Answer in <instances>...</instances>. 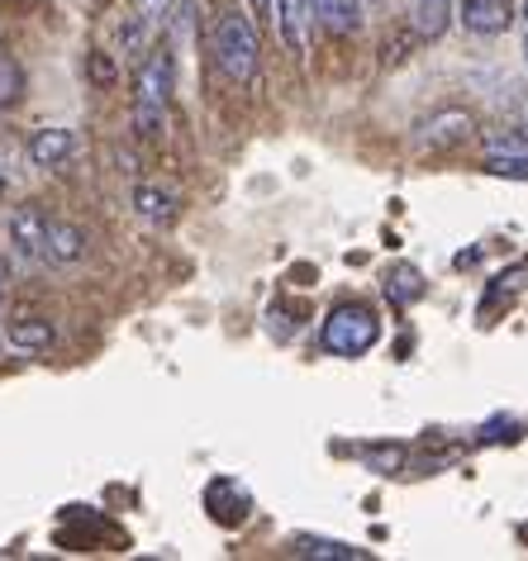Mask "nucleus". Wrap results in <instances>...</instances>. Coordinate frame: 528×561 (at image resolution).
Listing matches in <instances>:
<instances>
[{
  "mask_svg": "<svg viewBox=\"0 0 528 561\" xmlns=\"http://www.w3.org/2000/svg\"><path fill=\"white\" fill-rule=\"evenodd\" d=\"M0 195H5V176H0Z\"/></svg>",
  "mask_w": 528,
  "mask_h": 561,
  "instance_id": "obj_26",
  "label": "nucleus"
},
{
  "mask_svg": "<svg viewBox=\"0 0 528 561\" xmlns=\"http://www.w3.org/2000/svg\"><path fill=\"white\" fill-rule=\"evenodd\" d=\"M77 152V134L72 129H38L30 138V162L34 167H62Z\"/></svg>",
  "mask_w": 528,
  "mask_h": 561,
  "instance_id": "obj_8",
  "label": "nucleus"
},
{
  "mask_svg": "<svg viewBox=\"0 0 528 561\" xmlns=\"http://www.w3.org/2000/svg\"><path fill=\"white\" fill-rule=\"evenodd\" d=\"M414 10H420V34L424 38H438L443 30H448L452 0H414Z\"/></svg>",
  "mask_w": 528,
  "mask_h": 561,
  "instance_id": "obj_16",
  "label": "nucleus"
},
{
  "mask_svg": "<svg viewBox=\"0 0 528 561\" xmlns=\"http://www.w3.org/2000/svg\"><path fill=\"white\" fill-rule=\"evenodd\" d=\"M10 343L20 353H44V347H53V324L48 319H20V324H10Z\"/></svg>",
  "mask_w": 528,
  "mask_h": 561,
  "instance_id": "obj_15",
  "label": "nucleus"
},
{
  "mask_svg": "<svg viewBox=\"0 0 528 561\" xmlns=\"http://www.w3.org/2000/svg\"><path fill=\"white\" fill-rule=\"evenodd\" d=\"M91 77L101 81V87H110V81H115V58H110V53H91Z\"/></svg>",
  "mask_w": 528,
  "mask_h": 561,
  "instance_id": "obj_21",
  "label": "nucleus"
},
{
  "mask_svg": "<svg viewBox=\"0 0 528 561\" xmlns=\"http://www.w3.org/2000/svg\"><path fill=\"white\" fill-rule=\"evenodd\" d=\"M134 129H138V138H162V129H167V110L134 105Z\"/></svg>",
  "mask_w": 528,
  "mask_h": 561,
  "instance_id": "obj_18",
  "label": "nucleus"
},
{
  "mask_svg": "<svg viewBox=\"0 0 528 561\" xmlns=\"http://www.w3.org/2000/svg\"><path fill=\"white\" fill-rule=\"evenodd\" d=\"M172 81H176V67H172V53L167 48H152L144 67H138V95L134 105H148V110H167V101H172Z\"/></svg>",
  "mask_w": 528,
  "mask_h": 561,
  "instance_id": "obj_3",
  "label": "nucleus"
},
{
  "mask_svg": "<svg viewBox=\"0 0 528 561\" xmlns=\"http://www.w3.org/2000/svg\"><path fill=\"white\" fill-rule=\"evenodd\" d=\"M248 5H253L257 20H272V0H248Z\"/></svg>",
  "mask_w": 528,
  "mask_h": 561,
  "instance_id": "obj_22",
  "label": "nucleus"
},
{
  "mask_svg": "<svg viewBox=\"0 0 528 561\" xmlns=\"http://www.w3.org/2000/svg\"><path fill=\"white\" fill-rule=\"evenodd\" d=\"M500 152H514V158H528V134H500V138H491V148H485V158H500Z\"/></svg>",
  "mask_w": 528,
  "mask_h": 561,
  "instance_id": "obj_20",
  "label": "nucleus"
},
{
  "mask_svg": "<svg viewBox=\"0 0 528 561\" xmlns=\"http://www.w3.org/2000/svg\"><path fill=\"white\" fill-rule=\"evenodd\" d=\"M81 252H87V233L77 229V224H48L44 233V257L53 262H81Z\"/></svg>",
  "mask_w": 528,
  "mask_h": 561,
  "instance_id": "obj_11",
  "label": "nucleus"
},
{
  "mask_svg": "<svg viewBox=\"0 0 528 561\" xmlns=\"http://www.w3.org/2000/svg\"><path fill=\"white\" fill-rule=\"evenodd\" d=\"M272 20L282 24L286 48H290V53H300V48H305V30L314 24L310 0H272Z\"/></svg>",
  "mask_w": 528,
  "mask_h": 561,
  "instance_id": "obj_9",
  "label": "nucleus"
},
{
  "mask_svg": "<svg viewBox=\"0 0 528 561\" xmlns=\"http://www.w3.org/2000/svg\"><path fill=\"white\" fill-rule=\"evenodd\" d=\"M5 280H10V262L0 257V290H5Z\"/></svg>",
  "mask_w": 528,
  "mask_h": 561,
  "instance_id": "obj_23",
  "label": "nucleus"
},
{
  "mask_svg": "<svg viewBox=\"0 0 528 561\" xmlns=\"http://www.w3.org/2000/svg\"><path fill=\"white\" fill-rule=\"evenodd\" d=\"M524 24H528V0H524Z\"/></svg>",
  "mask_w": 528,
  "mask_h": 561,
  "instance_id": "obj_25",
  "label": "nucleus"
},
{
  "mask_svg": "<svg viewBox=\"0 0 528 561\" xmlns=\"http://www.w3.org/2000/svg\"><path fill=\"white\" fill-rule=\"evenodd\" d=\"M310 15L333 34H353L363 24V5L357 0H310Z\"/></svg>",
  "mask_w": 528,
  "mask_h": 561,
  "instance_id": "obj_10",
  "label": "nucleus"
},
{
  "mask_svg": "<svg viewBox=\"0 0 528 561\" xmlns=\"http://www.w3.org/2000/svg\"><path fill=\"white\" fill-rule=\"evenodd\" d=\"M290 552H296V557H314V561H363L367 557L363 547H347L338 538H296Z\"/></svg>",
  "mask_w": 528,
  "mask_h": 561,
  "instance_id": "obj_14",
  "label": "nucleus"
},
{
  "mask_svg": "<svg viewBox=\"0 0 528 561\" xmlns=\"http://www.w3.org/2000/svg\"><path fill=\"white\" fill-rule=\"evenodd\" d=\"M20 95H24V72H20V62L10 58V53H0V110L20 105Z\"/></svg>",
  "mask_w": 528,
  "mask_h": 561,
  "instance_id": "obj_17",
  "label": "nucleus"
},
{
  "mask_svg": "<svg viewBox=\"0 0 528 561\" xmlns=\"http://www.w3.org/2000/svg\"><path fill=\"white\" fill-rule=\"evenodd\" d=\"M215 58H219V72H225L233 87H248L257 77V58H262V44H257V30L248 15H225L215 24Z\"/></svg>",
  "mask_w": 528,
  "mask_h": 561,
  "instance_id": "obj_1",
  "label": "nucleus"
},
{
  "mask_svg": "<svg viewBox=\"0 0 528 561\" xmlns=\"http://www.w3.org/2000/svg\"><path fill=\"white\" fill-rule=\"evenodd\" d=\"M424 296V276H420V266H410V262H400L386 272V300L391 305H414Z\"/></svg>",
  "mask_w": 528,
  "mask_h": 561,
  "instance_id": "obj_13",
  "label": "nucleus"
},
{
  "mask_svg": "<svg viewBox=\"0 0 528 561\" xmlns=\"http://www.w3.org/2000/svg\"><path fill=\"white\" fill-rule=\"evenodd\" d=\"M462 24L471 34H505L509 24H514V5L509 0H467L462 5Z\"/></svg>",
  "mask_w": 528,
  "mask_h": 561,
  "instance_id": "obj_5",
  "label": "nucleus"
},
{
  "mask_svg": "<svg viewBox=\"0 0 528 561\" xmlns=\"http://www.w3.org/2000/svg\"><path fill=\"white\" fill-rule=\"evenodd\" d=\"M167 5H172V0H129V15L119 20V53L138 58V53L148 48L152 30L167 20Z\"/></svg>",
  "mask_w": 528,
  "mask_h": 561,
  "instance_id": "obj_4",
  "label": "nucleus"
},
{
  "mask_svg": "<svg viewBox=\"0 0 528 561\" xmlns=\"http://www.w3.org/2000/svg\"><path fill=\"white\" fill-rule=\"evenodd\" d=\"M44 233H48V219L38 209H15L10 215V243H15L20 257H30V262L44 257Z\"/></svg>",
  "mask_w": 528,
  "mask_h": 561,
  "instance_id": "obj_6",
  "label": "nucleus"
},
{
  "mask_svg": "<svg viewBox=\"0 0 528 561\" xmlns=\"http://www.w3.org/2000/svg\"><path fill=\"white\" fill-rule=\"evenodd\" d=\"M471 129H477V119H471L467 110H443V115H434L424 124L420 144L424 148H448V144H462V138H471Z\"/></svg>",
  "mask_w": 528,
  "mask_h": 561,
  "instance_id": "obj_7",
  "label": "nucleus"
},
{
  "mask_svg": "<svg viewBox=\"0 0 528 561\" xmlns=\"http://www.w3.org/2000/svg\"><path fill=\"white\" fill-rule=\"evenodd\" d=\"M134 209H138V219L144 224H172L176 219V195L172 191H162V186H138L134 191Z\"/></svg>",
  "mask_w": 528,
  "mask_h": 561,
  "instance_id": "obj_12",
  "label": "nucleus"
},
{
  "mask_svg": "<svg viewBox=\"0 0 528 561\" xmlns=\"http://www.w3.org/2000/svg\"><path fill=\"white\" fill-rule=\"evenodd\" d=\"M485 172H491V176H528V158L500 152V158H485Z\"/></svg>",
  "mask_w": 528,
  "mask_h": 561,
  "instance_id": "obj_19",
  "label": "nucleus"
},
{
  "mask_svg": "<svg viewBox=\"0 0 528 561\" xmlns=\"http://www.w3.org/2000/svg\"><path fill=\"white\" fill-rule=\"evenodd\" d=\"M377 339H381V324L367 305H338L324 319V329H319V347L333 357H363L377 347Z\"/></svg>",
  "mask_w": 528,
  "mask_h": 561,
  "instance_id": "obj_2",
  "label": "nucleus"
},
{
  "mask_svg": "<svg viewBox=\"0 0 528 561\" xmlns=\"http://www.w3.org/2000/svg\"><path fill=\"white\" fill-rule=\"evenodd\" d=\"M524 67H528V30H524Z\"/></svg>",
  "mask_w": 528,
  "mask_h": 561,
  "instance_id": "obj_24",
  "label": "nucleus"
}]
</instances>
